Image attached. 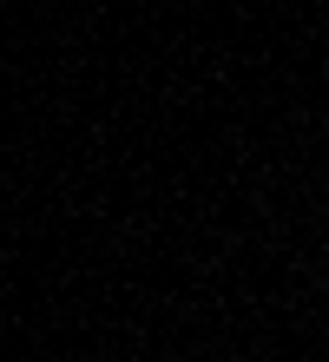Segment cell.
Here are the masks:
<instances>
[]
</instances>
